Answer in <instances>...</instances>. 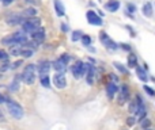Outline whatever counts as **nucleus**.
Listing matches in <instances>:
<instances>
[{"instance_id":"f257e3e1","label":"nucleus","mask_w":155,"mask_h":130,"mask_svg":"<svg viewBox=\"0 0 155 130\" xmlns=\"http://www.w3.org/2000/svg\"><path fill=\"white\" fill-rule=\"evenodd\" d=\"M5 103H7L8 113H10L15 119H22V118H23V109H22L21 104L16 103L12 99H7V98H5Z\"/></svg>"},{"instance_id":"f03ea898","label":"nucleus","mask_w":155,"mask_h":130,"mask_svg":"<svg viewBox=\"0 0 155 130\" xmlns=\"http://www.w3.org/2000/svg\"><path fill=\"white\" fill-rule=\"evenodd\" d=\"M41 27V19L40 18H30L22 24V30H23L26 34H33L35 33L38 29Z\"/></svg>"},{"instance_id":"7ed1b4c3","label":"nucleus","mask_w":155,"mask_h":130,"mask_svg":"<svg viewBox=\"0 0 155 130\" xmlns=\"http://www.w3.org/2000/svg\"><path fill=\"white\" fill-rule=\"evenodd\" d=\"M22 81L26 83L27 85L33 84L35 81V65L29 64L25 66L23 72H22Z\"/></svg>"},{"instance_id":"20e7f679","label":"nucleus","mask_w":155,"mask_h":130,"mask_svg":"<svg viewBox=\"0 0 155 130\" xmlns=\"http://www.w3.org/2000/svg\"><path fill=\"white\" fill-rule=\"evenodd\" d=\"M99 41L104 43V46L109 50H117L118 49V43H116L109 35L106 34V31H101L99 33Z\"/></svg>"},{"instance_id":"39448f33","label":"nucleus","mask_w":155,"mask_h":130,"mask_svg":"<svg viewBox=\"0 0 155 130\" xmlns=\"http://www.w3.org/2000/svg\"><path fill=\"white\" fill-rule=\"evenodd\" d=\"M72 75L75 79H80V77H83L86 75V72H87V68H86V62L80 61V60H78L75 62V65H72Z\"/></svg>"},{"instance_id":"423d86ee","label":"nucleus","mask_w":155,"mask_h":130,"mask_svg":"<svg viewBox=\"0 0 155 130\" xmlns=\"http://www.w3.org/2000/svg\"><path fill=\"white\" fill-rule=\"evenodd\" d=\"M26 22V19L21 15V14H16V12H11L10 15H7L5 18V23L10 24V26H18V24H23Z\"/></svg>"},{"instance_id":"0eeeda50","label":"nucleus","mask_w":155,"mask_h":130,"mask_svg":"<svg viewBox=\"0 0 155 130\" xmlns=\"http://www.w3.org/2000/svg\"><path fill=\"white\" fill-rule=\"evenodd\" d=\"M86 18H87L88 23L93 24V26H102V24H104L102 18L95 12V11H93V10H90V11H87V12H86Z\"/></svg>"},{"instance_id":"6e6552de","label":"nucleus","mask_w":155,"mask_h":130,"mask_svg":"<svg viewBox=\"0 0 155 130\" xmlns=\"http://www.w3.org/2000/svg\"><path fill=\"white\" fill-rule=\"evenodd\" d=\"M53 84L57 88L63 90V88L67 87V79H65V73H56L53 76Z\"/></svg>"},{"instance_id":"1a4fd4ad","label":"nucleus","mask_w":155,"mask_h":130,"mask_svg":"<svg viewBox=\"0 0 155 130\" xmlns=\"http://www.w3.org/2000/svg\"><path fill=\"white\" fill-rule=\"evenodd\" d=\"M51 68H52L51 61H48V60H44V61H41L40 65H38V73H40V77L48 76Z\"/></svg>"},{"instance_id":"9d476101","label":"nucleus","mask_w":155,"mask_h":130,"mask_svg":"<svg viewBox=\"0 0 155 130\" xmlns=\"http://www.w3.org/2000/svg\"><path fill=\"white\" fill-rule=\"evenodd\" d=\"M86 68H87V72H86V80H87L88 85L94 84V77H95V66L86 62Z\"/></svg>"},{"instance_id":"9b49d317","label":"nucleus","mask_w":155,"mask_h":130,"mask_svg":"<svg viewBox=\"0 0 155 130\" xmlns=\"http://www.w3.org/2000/svg\"><path fill=\"white\" fill-rule=\"evenodd\" d=\"M128 99H129V88L127 84H124V85H121V92H120V95H118V104L123 106Z\"/></svg>"},{"instance_id":"f8f14e48","label":"nucleus","mask_w":155,"mask_h":130,"mask_svg":"<svg viewBox=\"0 0 155 130\" xmlns=\"http://www.w3.org/2000/svg\"><path fill=\"white\" fill-rule=\"evenodd\" d=\"M45 37H46V34H45V29H44V27H40L37 31L31 34V40L35 41L38 45H40V43H42L44 41H45Z\"/></svg>"},{"instance_id":"ddd939ff","label":"nucleus","mask_w":155,"mask_h":130,"mask_svg":"<svg viewBox=\"0 0 155 130\" xmlns=\"http://www.w3.org/2000/svg\"><path fill=\"white\" fill-rule=\"evenodd\" d=\"M14 41H15L16 45H23L25 42L27 41V34L23 31V30H19V31H15L12 34Z\"/></svg>"},{"instance_id":"4468645a","label":"nucleus","mask_w":155,"mask_h":130,"mask_svg":"<svg viewBox=\"0 0 155 130\" xmlns=\"http://www.w3.org/2000/svg\"><path fill=\"white\" fill-rule=\"evenodd\" d=\"M117 91H118V87H117V84H116L114 81H109L106 84V95H107V98L109 99L114 98V95L117 94Z\"/></svg>"},{"instance_id":"2eb2a0df","label":"nucleus","mask_w":155,"mask_h":130,"mask_svg":"<svg viewBox=\"0 0 155 130\" xmlns=\"http://www.w3.org/2000/svg\"><path fill=\"white\" fill-rule=\"evenodd\" d=\"M53 69L57 73H65V69H67V64L63 61L61 59H57L56 61H53Z\"/></svg>"},{"instance_id":"dca6fc26","label":"nucleus","mask_w":155,"mask_h":130,"mask_svg":"<svg viewBox=\"0 0 155 130\" xmlns=\"http://www.w3.org/2000/svg\"><path fill=\"white\" fill-rule=\"evenodd\" d=\"M120 8V2L118 0H109V2L105 4V10L109 11V12H116Z\"/></svg>"},{"instance_id":"f3484780","label":"nucleus","mask_w":155,"mask_h":130,"mask_svg":"<svg viewBox=\"0 0 155 130\" xmlns=\"http://www.w3.org/2000/svg\"><path fill=\"white\" fill-rule=\"evenodd\" d=\"M53 5H54V11H56L57 16H64L65 15V7L60 0H53Z\"/></svg>"},{"instance_id":"a211bd4d","label":"nucleus","mask_w":155,"mask_h":130,"mask_svg":"<svg viewBox=\"0 0 155 130\" xmlns=\"http://www.w3.org/2000/svg\"><path fill=\"white\" fill-rule=\"evenodd\" d=\"M21 15L27 21V19H30V18H35V16H37V10H35L34 7H29L25 11H22Z\"/></svg>"},{"instance_id":"6ab92c4d","label":"nucleus","mask_w":155,"mask_h":130,"mask_svg":"<svg viewBox=\"0 0 155 130\" xmlns=\"http://www.w3.org/2000/svg\"><path fill=\"white\" fill-rule=\"evenodd\" d=\"M21 80H22V75H15V77H14L12 83L10 84V91H12V92L18 91L19 84H21Z\"/></svg>"},{"instance_id":"aec40b11","label":"nucleus","mask_w":155,"mask_h":130,"mask_svg":"<svg viewBox=\"0 0 155 130\" xmlns=\"http://www.w3.org/2000/svg\"><path fill=\"white\" fill-rule=\"evenodd\" d=\"M136 75H137V77H139L142 81H144V83H147V80H148V76H147V71H146L144 68H140L139 65L136 66Z\"/></svg>"},{"instance_id":"412c9836","label":"nucleus","mask_w":155,"mask_h":130,"mask_svg":"<svg viewBox=\"0 0 155 130\" xmlns=\"http://www.w3.org/2000/svg\"><path fill=\"white\" fill-rule=\"evenodd\" d=\"M142 12L144 16H147V18H151L153 16V5H151V3H146V4H143L142 7Z\"/></svg>"},{"instance_id":"4be33fe9","label":"nucleus","mask_w":155,"mask_h":130,"mask_svg":"<svg viewBox=\"0 0 155 130\" xmlns=\"http://www.w3.org/2000/svg\"><path fill=\"white\" fill-rule=\"evenodd\" d=\"M2 45H4V46H10V48H11V46H14V45H16L15 41H14L12 34L3 37V38H2Z\"/></svg>"},{"instance_id":"5701e85b","label":"nucleus","mask_w":155,"mask_h":130,"mask_svg":"<svg viewBox=\"0 0 155 130\" xmlns=\"http://www.w3.org/2000/svg\"><path fill=\"white\" fill-rule=\"evenodd\" d=\"M128 66L129 68H136L137 66V57L135 53H129L128 54Z\"/></svg>"},{"instance_id":"b1692460","label":"nucleus","mask_w":155,"mask_h":130,"mask_svg":"<svg viewBox=\"0 0 155 130\" xmlns=\"http://www.w3.org/2000/svg\"><path fill=\"white\" fill-rule=\"evenodd\" d=\"M22 45H14V46H11L10 48V54L11 56H14V57H18V56H21V53H22Z\"/></svg>"},{"instance_id":"393cba45","label":"nucleus","mask_w":155,"mask_h":130,"mask_svg":"<svg viewBox=\"0 0 155 130\" xmlns=\"http://www.w3.org/2000/svg\"><path fill=\"white\" fill-rule=\"evenodd\" d=\"M113 65H114V68L117 69V71L120 72V73L127 75V76H128V75H129V71H128V69H127V68H125V66H124L123 64H120V62H113Z\"/></svg>"},{"instance_id":"a878e982","label":"nucleus","mask_w":155,"mask_h":130,"mask_svg":"<svg viewBox=\"0 0 155 130\" xmlns=\"http://www.w3.org/2000/svg\"><path fill=\"white\" fill-rule=\"evenodd\" d=\"M83 34L80 30H75V31H72V35H71V40H72V42H76V41L82 40Z\"/></svg>"},{"instance_id":"bb28decb","label":"nucleus","mask_w":155,"mask_h":130,"mask_svg":"<svg viewBox=\"0 0 155 130\" xmlns=\"http://www.w3.org/2000/svg\"><path fill=\"white\" fill-rule=\"evenodd\" d=\"M33 54H34V50H31V49H26V48H23V49H22L21 56H22V57H25V59H29V57H31Z\"/></svg>"},{"instance_id":"cd10ccee","label":"nucleus","mask_w":155,"mask_h":130,"mask_svg":"<svg viewBox=\"0 0 155 130\" xmlns=\"http://www.w3.org/2000/svg\"><path fill=\"white\" fill-rule=\"evenodd\" d=\"M80 41H82L83 46H86V48H90V45H91V37H90V35H83Z\"/></svg>"},{"instance_id":"c85d7f7f","label":"nucleus","mask_w":155,"mask_h":130,"mask_svg":"<svg viewBox=\"0 0 155 130\" xmlns=\"http://www.w3.org/2000/svg\"><path fill=\"white\" fill-rule=\"evenodd\" d=\"M129 113L131 114H134V115H136V111H137V103H136V100H132L131 103H129Z\"/></svg>"},{"instance_id":"c756f323","label":"nucleus","mask_w":155,"mask_h":130,"mask_svg":"<svg viewBox=\"0 0 155 130\" xmlns=\"http://www.w3.org/2000/svg\"><path fill=\"white\" fill-rule=\"evenodd\" d=\"M41 85L45 88H51V79H49V76L41 77Z\"/></svg>"},{"instance_id":"7c9ffc66","label":"nucleus","mask_w":155,"mask_h":130,"mask_svg":"<svg viewBox=\"0 0 155 130\" xmlns=\"http://www.w3.org/2000/svg\"><path fill=\"white\" fill-rule=\"evenodd\" d=\"M127 11H128V15H132V14H135L136 12V5L134 4V3H128L127 4Z\"/></svg>"},{"instance_id":"2f4dec72","label":"nucleus","mask_w":155,"mask_h":130,"mask_svg":"<svg viewBox=\"0 0 155 130\" xmlns=\"http://www.w3.org/2000/svg\"><path fill=\"white\" fill-rule=\"evenodd\" d=\"M143 90L146 91V94H147V95H150V96H155V91L150 87V85L144 84V85H143Z\"/></svg>"},{"instance_id":"473e14b6","label":"nucleus","mask_w":155,"mask_h":130,"mask_svg":"<svg viewBox=\"0 0 155 130\" xmlns=\"http://www.w3.org/2000/svg\"><path fill=\"white\" fill-rule=\"evenodd\" d=\"M142 128L143 129H151V121L148 119V118H144V119L142 121Z\"/></svg>"},{"instance_id":"72a5a7b5","label":"nucleus","mask_w":155,"mask_h":130,"mask_svg":"<svg viewBox=\"0 0 155 130\" xmlns=\"http://www.w3.org/2000/svg\"><path fill=\"white\" fill-rule=\"evenodd\" d=\"M8 57H10V54L7 53V52H4V50H2V49H0V61H7L8 60Z\"/></svg>"},{"instance_id":"f704fd0d","label":"nucleus","mask_w":155,"mask_h":130,"mask_svg":"<svg viewBox=\"0 0 155 130\" xmlns=\"http://www.w3.org/2000/svg\"><path fill=\"white\" fill-rule=\"evenodd\" d=\"M135 123H136V115H131V117H128V119H127V125L134 126Z\"/></svg>"},{"instance_id":"c9c22d12","label":"nucleus","mask_w":155,"mask_h":130,"mask_svg":"<svg viewBox=\"0 0 155 130\" xmlns=\"http://www.w3.org/2000/svg\"><path fill=\"white\" fill-rule=\"evenodd\" d=\"M60 59L63 60V61L65 62V64L68 65V62H70V60H71V57H70V54H67V53H63L61 56H60Z\"/></svg>"},{"instance_id":"e433bc0d","label":"nucleus","mask_w":155,"mask_h":130,"mask_svg":"<svg viewBox=\"0 0 155 130\" xmlns=\"http://www.w3.org/2000/svg\"><path fill=\"white\" fill-rule=\"evenodd\" d=\"M120 48L123 49V50H127V52H129V53H131V50H132L131 45H128V43H121V45H120Z\"/></svg>"},{"instance_id":"4c0bfd02","label":"nucleus","mask_w":155,"mask_h":130,"mask_svg":"<svg viewBox=\"0 0 155 130\" xmlns=\"http://www.w3.org/2000/svg\"><path fill=\"white\" fill-rule=\"evenodd\" d=\"M10 68H11V66H10V64H8V62L5 61L4 64H3L2 66H0V71H2V72H4V71H7V69H10Z\"/></svg>"},{"instance_id":"58836bf2","label":"nucleus","mask_w":155,"mask_h":130,"mask_svg":"<svg viewBox=\"0 0 155 130\" xmlns=\"http://www.w3.org/2000/svg\"><path fill=\"white\" fill-rule=\"evenodd\" d=\"M61 31H63V33L70 31V27H68V24H65V23H63V24H61Z\"/></svg>"},{"instance_id":"ea45409f","label":"nucleus","mask_w":155,"mask_h":130,"mask_svg":"<svg viewBox=\"0 0 155 130\" xmlns=\"http://www.w3.org/2000/svg\"><path fill=\"white\" fill-rule=\"evenodd\" d=\"M19 65H22V60H18V61H15V62L12 64V66H11V68H12V69H16Z\"/></svg>"},{"instance_id":"a19ab883","label":"nucleus","mask_w":155,"mask_h":130,"mask_svg":"<svg viewBox=\"0 0 155 130\" xmlns=\"http://www.w3.org/2000/svg\"><path fill=\"white\" fill-rule=\"evenodd\" d=\"M26 3L33 4V5H38V4H40V0H26Z\"/></svg>"},{"instance_id":"79ce46f5","label":"nucleus","mask_w":155,"mask_h":130,"mask_svg":"<svg viewBox=\"0 0 155 130\" xmlns=\"http://www.w3.org/2000/svg\"><path fill=\"white\" fill-rule=\"evenodd\" d=\"M11 3H14V0H3L2 2V4L4 5V7H7V5H10Z\"/></svg>"},{"instance_id":"37998d69","label":"nucleus","mask_w":155,"mask_h":130,"mask_svg":"<svg viewBox=\"0 0 155 130\" xmlns=\"http://www.w3.org/2000/svg\"><path fill=\"white\" fill-rule=\"evenodd\" d=\"M109 76H110V81H114V83H116V81L118 80V79H117V76H116V75H113V73H110Z\"/></svg>"},{"instance_id":"c03bdc74","label":"nucleus","mask_w":155,"mask_h":130,"mask_svg":"<svg viewBox=\"0 0 155 130\" xmlns=\"http://www.w3.org/2000/svg\"><path fill=\"white\" fill-rule=\"evenodd\" d=\"M127 29H128V30H129V31H131V37H135V35H136V33H135V31H134V29H132V27H131V26H127Z\"/></svg>"},{"instance_id":"a18cd8bd","label":"nucleus","mask_w":155,"mask_h":130,"mask_svg":"<svg viewBox=\"0 0 155 130\" xmlns=\"http://www.w3.org/2000/svg\"><path fill=\"white\" fill-rule=\"evenodd\" d=\"M4 102H5V98L2 95V94H0V104H2V103H4Z\"/></svg>"},{"instance_id":"49530a36","label":"nucleus","mask_w":155,"mask_h":130,"mask_svg":"<svg viewBox=\"0 0 155 130\" xmlns=\"http://www.w3.org/2000/svg\"><path fill=\"white\" fill-rule=\"evenodd\" d=\"M146 130H151V129H146Z\"/></svg>"},{"instance_id":"de8ad7c7","label":"nucleus","mask_w":155,"mask_h":130,"mask_svg":"<svg viewBox=\"0 0 155 130\" xmlns=\"http://www.w3.org/2000/svg\"><path fill=\"white\" fill-rule=\"evenodd\" d=\"M0 2H3V0H0Z\"/></svg>"},{"instance_id":"09e8293b","label":"nucleus","mask_w":155,"mask_h":130,"mask_svg":"<svg viewBox=\"0 0 155 130\" xmlns=\"http://www.w3.org/2000/svg\"><path fill=\"white\" fill-rule=\"evenodd\" d=\"M124 130H127V129H124Z\"/></svg>"}]
</instances>
